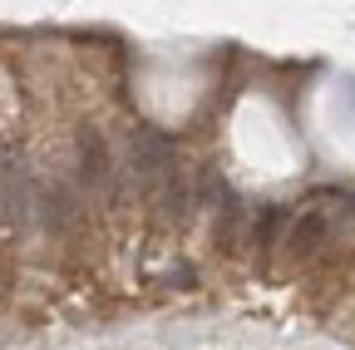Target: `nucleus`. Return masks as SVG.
<instances>
[{
	"instance_id": "1",
	"label": "nucleus",
	"mask_w": 355,
	"mask_h": 350,
	"mask_svg": "<svg viewBox=\"0 0 355 350\" xmlns=\"http://www.w3.org/2000/svg\"><path fill=\"white\" fill-rule=\"evenodd\" d=\"M79 173H84V183L109 188L114 168H109V148H104V139H94V134H84V139H79Z\"/></svg>"
},
{
	"instance_id": "2",
	"label": "nucleus",
	"mask_w": 355,
	"mask_h": 350,
	"mask_svg": "<svg viewBox=\"0 0 355 350\" xmlns=\"http://www.w3.org/2000/svg\"><path fill=\"white\" fill-rule=\"evenodd\" d=\"M321 237H326V217L321 212H301L291 222V232H286V252L291 256H311L321 247Z\"/></svg>"
}]
</instances>
